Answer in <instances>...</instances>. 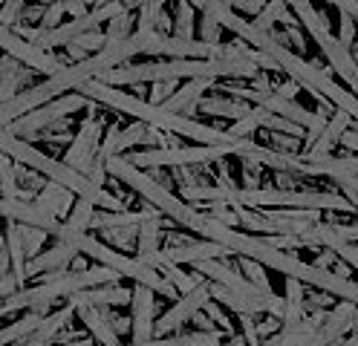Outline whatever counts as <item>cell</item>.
Segmentation results:
<instances>
[{"label": "cell", "instance_id": "cell-1", "mask_svg": "<svg viewBox=\"0 0 358 346\" xmlns=\"http://www.w3.org/2000/svg\"><path fill=\"white\" fill-rule=\"evenodd\" d=\"M217 20H220L222 29H229V32L237 35L240 41H249L252 50L268 55V58H272V61L280 66V73H286L289 78H295V84L303 87V89H309L318 101L327 99V101H332L338 110H344L350 119L355 122V130H358V96H352V92L344 89L338 81H332V78L324 73V69L312 66V64H306L301 55H295V50H289L286 38H283L280 32H275V29H272V32H263V29L252 27V20L240 17V15H237L234 9H229V6H222V9L217 12Z\"/></svg>", "mask_w": 358, "mask_h": 346}, {"label": "cell", "instance_id": "cell-2", "mask_svg": "<svg viewBox=\"0 0 358 346\" xmlns=\"http://www.w3.org/2000/svg\"><path fill=\"white\" fill-rule=\"evenodd\" d=\"M260 66L252 61H226V58H165L145 64H122L113 66L96 81L107 87L124 84H156V81H179V78H257Z\"/></svg>", "mask_w": 358, "mask_h": 346}, {"label": "cell", "instance_id": "cell-3", "mask_svg": "<svg viewBox=\"0 0 358 346\" xmlns=\"http://www.w3.org/2000/svg\"><path fill=\"white\" fill-rule=\"evenodd\" d=\"M81 96L96 101V104H104L110 110H119L124 115H133L136 122H145L148 127H159V130H168V133H176V136H185L196 145H231L237 138L231 133H222L217 127H208L196 119H188V115H179V113H171L159 104H150L145 99H133L127 92H119L116 87H107L101 81H87L81 89Z\"/></svg>", "mask_w": 358, "mask_h": 346}, {"label": "cell", "instance_id": "cell-4", "mask_svg": "<svg viewBox=\"0 0 358 346\" xmlns=\"http://www.w3.org/2000/svg\"><path fill=\"white\" fill-rule=\"evenodd\" d=\"M104 171H107V176H113V179L124 182L127 188H133L145 202H150L159 214L171 217L179 228L191 231V234L206 237V231H208V214H206V211H196V208H191L188 202H182V196H173V194L165 188V185H159L150 173H145L142 168L130 165L124 156H110V159H104Z\"/></svg>", "mask_w": 358, "mask_h": 346}, {"label": "cell", "instance_id": "cell-5", "mask_svg": "<svg viewBox=\"0 0 358 346\" xmlns=\"http://www.w3.org/2000/svg\"><path fill=\"white\" fill-rule=\"evenodd\" d=\"M119 271L107 268V266H96V268H84V271H52L50 277H41L38 286H24L17 289L12 297H6L0 303V317L9 312H20V309H47L55 300L84 291V289H96V286H107V283H119Z\"/></svg>", "mask_w": 358, "mask_h": 346}, {"label": "cell", "instance_id": "cell-6", "mask_svg": "<svg viewBox=\"0 0 358 346\" xmlns=\"http://www.w3.org/2000/svg\"><path fill=\"white\" fill-rule=\"evenodd\" d=\"M0 153L12 156L17 165L32 168V171L41 173L43 179L64 185V188L73 191L76 196H101V194H104L101 185H93L84 173L73 171L70 165H64V161H58V159H52V156H47V153H41L38 147L27 145L24 138L12 136L9 130H0Z\"/></svg>", "mask_w": 358, "mask_h": 346}, {"label": "cell", "instance_id": "cell-7", "mask_svg": "<svg viewBox=\"0 0 358 346\" xmlns=\"http://www.w3.org/2000/svg\"><path fill=\"white\" fill-rule=\"evenodd\" d=\"M286 3H289V9H292L295 20L312 35V41L318 43V50L324 52V58L329 61V66L352 89L355 87V78H358V64H355V58H352V52L347 50V46H341V41L329 32L327 17L315 6H312V0H286Z\"/></svg>", "mask_w": 358, "mask_h": 346}, {"label": "cell", "instance_id": "cell-8", "mask_svg": "<svg viewBox=\"0 0 358 346\" xmlns=\"http://www.w3.org/2000/svg\"><path fill=\"white\" fill-rule=\"evenodd\" d=\"M194 274L206 277L211 283H220L222 289H229L237 303L252 312V315H275V317H283V300L275 297L272 291H263L257 289L252 280H245L243 274H237L234 268H229L226 263L220 260H203V263H194Z\"/></svg>", "mask_w": 358, "mask_h": 346}, {"label": "cell", "instance_id": "cell-9", "mask_svg": "<svg viewBox=\"0 0 358 346\" xmlns=\"http://www.w3.org/2000/svg\"><path fill=\"white\" fill-rule=\"evenodd\" d=\"M222 92L226 96H231V99H240V101H249V104H255V107H263V110H268V113H275V115H280V119H289V122H295L298 127H303L306 130V142H303V147L315 138L324 127H327V119H324V113H315V110H306V107H301L298 101H289V99H280L278 92H272V89H255V87H237V84H231V81H226L222 84Z\"/></svg>", "mask_w": 358, "mask_h": 346}, {"label": "cell", "instance_id": "cell-10", "mask_svg": "<svg viewBox=\"0 0 358 346\" xmlns=\"http://www.w3.org/2000/svg\"><path fill=\"white\" fill-rule=\"evenodd\" d=\"M93 101L84 99L81 92H66V96H58V99H52L47 104L35 107L32 113L20 115L17 122L9 124V133L17 136V138H41V133L50 130L55 122H64L66 115H73V113H78V110H84Z\"/></svg>", "mask_w": 358, "mask_h": 346}, {"label": "cell", "instance_id": "cell-11", "mask_svg": "<svg viewBox=\"0 0 358 346\" xmlns=\"http://www.w3.org/2000/svg\"><path fill=\"white\" fill-rule=\"evenodd\" d=\"M0 50H3V55L15 58L17 64L35 69V73H41V75H55L58 69L64 66V64H58L50 52L38 50L35 43H29L24 35H17V32L9 29V27H0Z\"/></svg>", "mask_w": 358, "mask_h": 346}, {"label": "cell", "instance_id": "cell-12", "mask_svg": "<svg viewBox=\"0 0 358 346\" xmlns=\"http://www.w3.org/2000/svg\"><path fill=\"white\" fill-rule=\"evenodd\" d=\"M101 130H104V122L99 119V115H90V119L78 127L76 138L70 142V147H66L64 153V165H70L73 171L84 173L93 168V161H96V153H99V138H101Z\"/></svg>", "mask_w": 358, "mask_h": 346}, {"label": "cell", "instance_id": "cell-13", "mask_svg": "<svg viewBox=\"0 0 358 346\" xmlns=\"http://www.w3.org/2000/svg\"><path fill=\"white\" fill-rule=\"evenodd\" d=\"M211 300V289H208V283L206 280H199L191 291H185L182 297L176 300V303L153 323V335H171L173 329H179L182 323H188L199 309H203L206 303Z\"/></svg>", "mask_w": 358, "mask_h": 346}, {"label": "cell", "instance_id": "cell-14", "mask_svg": "<svg viewBox=\"0 0 358 346\" xmlns=\"http://www.w3.org/2000/svg\"><path fill=\"white\" fill-rule=\"evenodd\" d=\"M162 251H165V257L176 266H194V263H203V260L234 257V254L217 240H188L185 245H168Z\"/></svg>", "mask_w": 358, "mask_h": 346}, {"label": "cell", "instance_id": "cell-15", "mask_svg": "<svg viewBox=\"0 0 358 346\" xmlns=\"http://www.w3.org/2000/svg\"><path fill=\"white\" fill-rule=\"evenodd\" d=\"M295 173L301 176H358V156H318V159H295Z\"/></svg>", "mask_w": 358, "mask_h": 346}, {"label": "cell", "instance_id": "cell-16", "mask_svg": "<svg viewBox=\"0 0 358 346\" xmlns=\"http://www.w3.org/2000/svg\"><path fill=\"white\" fill-rule=\"evenodd\" d=\"M352 127V119L344 113V110H335L329 119H327V127L312 138V142L298 153L301 159H318V156H329V150H335V145H341V136Z\"/></svg>", "mask_w": 358, "mask_h": 346}, {"label": "cell", "instance_id": "cell-17", "mask_svg": "<svg viewBox=\"0 0 358 346\" xmlns=\"http://www.w3.org/2000/svg\"><path fill=\"white\" fill-rule=\"evenodd\" d=\"M130 329H133V343H145L153 338V289L148 286H139L133 289V297H130Z\"/></svg>", "mask_w": 358, "mask_h": 346}, {"label": "cell", "instance_id": "cell-18", "mask_svg": "<svg viewBox=\"0 0 358 346\" xmlns=\"http://www.w3.org/2000/svg\"><path fill=\"white\" fill-rule=\"evenodd\" d=\"M133 297V289H124L119 283H107V286H96V289H84L78 294L70 297V306H127Z\"/></svg>", "mask_w": 358, "mask_h": 346}, {"label": "cell", "instance_id": "cell-19", "mask_svg": "<svg viewBox=\"0 0 358 346\" xmlns=\"http://www.w3.org/2000/svg\"><path fill=\"white\" fill-rule=\"evenodd\" d=\"M214 84H217V78H191L188 84L179 87L173 96L165 104H159V107H165L171 113H179V115H188V119H191V115L196 113V101L203 99Z\"/></svg>", "mask_w": 358, "mask_h": 346}, {"label": "cell", "instance_id": "cell-20", "mask_svg": "<svg viewBox=\"0 0 358 346\" xmlns=\"http://www.w3.org/2000/svg\"><path fill=\"white\" fill-rule=\"evenodd\" d=\"M286 280V297H283V317H280V335H289L301 326L303 320V309H306V300H303V283L295 280V277H283Z\"/></svg>", "mask_w": 358, "mask_h": 346}, {"label": "cell", "instance_id": "cell-21", "mask_svg": "<svg viewBox=\"0 0 358 346\" xmlns=\"http://www.w3.org/2000/svg\"><path fill=\"white\" fill-rule=\"evenodd\" d=\"M78 257V251L73 245H64L58 243L52 251H43L38 257H32L27 263V277H35V274H50V271H64V266H73Z\"/></svg>", "mask_w": 358, "mask_h": 346}, {"label": "cell", "instance_id": "cell-22", "mask_svg": "<svg viewBox=\"0 0 358 346\" xmlns=\"http://www.w3.org/2000/svg\"><path fill=\"white\" fill-rule=\"evenodd\" d=\"M159 228H162V214L156 211H148V217L139 222V234H136V257L142 263L150 266V260L159 254Z\"/></svg>", "mask_w": 358, "mask_h": 346}, {"label": "cell", "instance_id": "cell-23", "mask_svg": "<svg viewBox=\"0 0 358 346\" xmlns=\"http://www.w3.org/2000/svg\"><path fill=\"white\" fill-rule=\"evenodd\" d=\"M196 113L203 115H214V119H245L252 113L249 104H243L240 99H231V96H203L196 101Z\"/></svg>", "mask_w": 358, "mask_h": 346}, {"label": "cell", "instance_id": "cell-24", "mask_svg": "<svg viewBox=\"0 0 358 346\" xmlns=\"http://www.w3.org/2000/svg\"><path fill=\"white\" fill-rule=\"evenodd\" d=\"M73 191H66L64 185H58V182H43V188L38 191V196H35V205L41 208V211H47L50 217H64V214H70V208H73Z\"/></svg>", "mask_w": 358, "mask_h": 346}, {"label": "cell", "instance_id": "cell-25", "mask_svg": "<svg viewBox=\"0 0 358 346\" xmlns=\"http://www.w3.org/2000/svg\"><path fill=\"white\" fill-rule=\"evenodd\" d=\"M76 315L81 317L87 332L93 335L101 346H119V335H116L113 326H110V320H107V315L101 309H96V306H76Z\"/></svg>", "mask_w": 358, "mask_h": 346}, {"label": "cell", "instance_id": "cell-26", "mask_svg": "<svg viewBox=\"0 0 358 346\" xmlns=\"http://www.w3.org/2000/svg\"><path fill=\"white\" fill-rule=\"evenodd\" d=\"M73 312H76V309H73L70 303H66L64 309H58V312H52V315H43V320L38 323V329H35V332H32L27 340H20V343H27V346H47L50 340H55L58 329L70 323Z\"/></svg>", "mask_w": 358, "mask_h": 346}, {"label": "cell", "instance_id": "cell-27", "mask_svg": "<svg viewBox=\"0 0 358 346\" xmlns=\"http://www.w3.org/2000/svg\"><path fill=\"white\" fill-rule=\"evenodd\" d=\"M278 23H283V27H295V15L292 9H289L286 0H266V6L257 17H252V27L263 29V32H272Z\"/></svg>", "mask_w": 358, "mask_h": 346}, {"label": "cell", "instance_id": "cell-28", "mask_svg": "<svg viewBox=\"0 0 358 346\" xmlns=\"http://www.w3.org/2000/svg\"><path fill=\"white\" fill-rule=\"evenodd\" d=\"M0 196H6V199H32L35 202V196L38 194H32V191H24L17 185V161L12 159V156H6V153H0Z\"/></svg>", "mask_w": 358, "mask_h": 346}, {"label": "cell", "instance_id": "cell-29", "mask_svg": "<svg viewBox=\"0 0 358 346\" xmlns=\"http://www.w3.org/2000/svg\"><path fill=\"white\" fill-rule=\"evenodd\" d=\"M127 346H222V332H191V335H173V338H150L145 343H127Z\"/></svg>", "mask_w": 358, "mask_h": 346}, {"label": "cell", "instance_id": "cell-30", "mask_svg": "<svg viewBox=\"0 0 358 346\" xmlns=\"http://www.w3.org/2000/svg\"><path fill=\"white\" fill-rule=\"evenodd\" d=\"M41 320H43V312H41V309H32L29 315L17 317L15 323H9V326L0 329V346H12V343L27 340V338L38 329V323H41Z\"/></svg>", "mask_w": 358, "mask_h": 346}, {"label": "cell", "instance_id": "cell-31", "mask_svg": "<svg viewBox=\"0 0 358 346\" xmlns=\"http://www.w3.org/2000/svg\"><path fill=\"white\" fill-rule=\"evenodd\" d=\"M173 38L182 41H194L196 38V9L188 3V0H176L173 6Z\"/></svg>", "mask_w": 358, "mask_h": 346}, {"label": "cell", "instance_id": "cell-32", "mask_svg": "<svg viewBox=\"0 0 358 346\" xmlns=\"http://www.w3.org/2000/svg\"><path fill=\"white\" fill-rule=\"evenodd\" d=\"M222 9V0H206L203 6V20H199V41L206 43H220V20L217 12Z\"/></svg>", "mask_w": 358, "mask_h": 346}, {"label": "cell", "instance_id": "cell-33", "mask_svg": "<svg viewBox=\"0 0 358 346\" xmlns=\"http://www.w3.org/2000/svg\"><path fill=\"white\" fill-rule=\"evenodd\" d=\"M268 147L278 150V153H292V156H298L301 147H303V138L286 136V133H268Z\"/></svg>", "mask_w": 358, "mask_h": 346}, {"label": "cell", "instance_id": "cell-34", "mask_svg": "<svg viewBox=\"0 0 358 346\" xmlns=\"http://www.w3.org/2000/svg\"><path fill=\"white\" fill-rule=\"evenodd\" d=\"M27 9V0H6L0 6V27H9V29H17L20 27V15Z\"/></svg>", "mask_w": 358, "mask_h": 346}, {"label": "cell", "instance_id": "cell-35", "mask_svg": "<svg viewBox=\"0 0 358 346\" xmlns=\"http://www.w3.org/2000/svg\"><path fill=\"white\" fill-rule=\"evenodd\" d=\"M20 225V222H17ZM20 237H24V251H27V257H38L41 254V243H43V231L41 228H32V225H20Z\"/></svg>", "mask_w": 358, "mask_h": 346}, {"label": "cell", "instance_id": "cell-36", "mask_svg": "<svg viewBox=\"0 0 358 346\" xmlns=\"http://www.w3.org/2000/svg\"><path fill=\"white\" fill-rule=\"evenodd\" d=\"M240 266H243V277H245V280H252V283H255L257 289H263V291H272V289H268L266 271H263L260 263H255V260H249V257H240Z\"/></svg>", "mask_w": 358, "mask_h": 346}, {"label": "cell", "instance_id": "cell-37", "mask_svg": "<svg viewBox=\"0 0 358 346\" xmlns=\"http://www.w3.org/2000/svg\"><path fill=\"white\" fill-rule=\"evenodd\" d=\"M237 315V323H240V329H243V340L245 346H263L260 343V335H257V323L252 317V312H234Z\"/></svg>", "mask_w": 358, "mask_h": 346}, {"label": "cell", "instance_id": "cell-38", "mask_svg": "<svg viewBox=\"0 0 358 346\" xmlns=\"http://www.w3.org/2000/svg\"><path fill=\"white\" fill-rule=\"evenodd\" d=\"M355 17L352 15H347V12H338V38L341 41V46H347V50H352L355 46Z\"/></svg>", "mask_w": 358, "mask_h": 346}, {"label": "cell", "instance_id": "cell-39", "mask_svg": "<svg viewBox=\"0 0 358 346\" xmlns=\"http://www.w3.org/2000/svg\"><path fill=\"white\" fill-rule=\"evenodd\" d=\"M176 92V81H156L153 87H150V96H148V101L150 104H165L171 96Z\"/></svg>", "mask_w": 358, "mask_h": 346}, {"label": "cell", "instance_id": "cell-40", "mask_svg": "<svg viewBox=\"0 0 358 346\" xmlns=\"http://www.w3.org/2000/svg\"><path fill=\"white\" fill-rule=\"evenodd\" d=\"M255 130H260V124H257V115H255V107H252V113L245 115V119H240L229 133H231L234 138H252Z\"/></svg>", "mask_w": 358, "mask_h": 346}, {"label": "cell", "instance_id": "cell-41", "mask_svg": "<svg viewBox=\"0 0 358 346\" xmlns=\"http://www.w3.org/2000/svg\"><path fill=\"white\" fill-rule=\"evenodd\" d=\"M61 17H64V6L58 3V0H55V3H50L47 9H43V17H41V29H55V27H61Z\"/></svg>", "mask_w": 358, "mask_h": 346}, {"label": "cell", "instance_id": "cell-42", "mask_svg": "<svg viewBox=\"0 0 358 346\" xmlns=\"http://www.w3.org/2000/svg\"><path fill=\"white\" fill-rule=\"evenodd\" d=\"M266 6V0H231V6L229 9H237L243 15H249V17H257Z\"/></svg>", "mask_w": 358, "mask_h": 346}, {"label": "cell", "instance_id": "cell-43", "mask_svg": "<svg viewBox=\"0 0 358 346\" xmlns=\"http://www.w3.org/2000/svg\"><path fill=\"white\" fill-rule=\"evenodd\" d=\"M203 309L208 312V317H211L214 323H220V326H222V329H226V332H231V320L226 317V312H222V306L217 303V300H208V303H206Z\"/></svg>", "mask_w": 358, "mask_h": 346}, {"label": "cell", "instance_id": "cell-44", "mask_svg": "<svg viewBox=\"0 0 358 346\" xmlns=\"http://www.w3.org/2000/svg\"><path fill=\"white\" fill-rule=\"evenodd\" d=\"M283 38H286V43H292L295 46V52H306V41H303V29L298 27H286V32H283Z\"/></svg>", "mask_w": 358, "mask_h": 346}, {"label": "cell", "instance_id": "cell-45", "mask_svg": "<svg viewBox=\"0 0 358 346\" xmlns=\"http://www.w3.org/2000/svg\"><path fill=\"white\" fill-rule=\"evenodd\" d=\"M335 234H338L341 240H347V243H352V240H358V225H329Z\"/></svg>", "mask_w": 358, "mask_h": 346}, {"label": "cell", "instance_id": "cell-46", "mask_svg": "<svg viewBox=\"0 0 358 346\" xmlns=\"http://www.w3.org/2000/svg\"><path fill=\"white\" fill-rule=\"evenodd\" d=\"M335 182H338L341 188H352V191H358V176H338Z\"/></svg>", "mask_w": 358, "mask_h": 346}, {"label": "cell", "instance_id": "cell-47", "mask_svg": "<svg viewBox=\"0 0 358 346\" xmlns=\"http://www.w3.org/2000/svg\"><path fill=\"white\" fill-rule=\"evenodd\" d=\"M191 320H196V323H199V326H203V329H208V326H211V323H208V317H206V315H199V312H196Z\"/></svg>", "mask_w": 358, "mask_h": 346}, {"label": "cell", "instance_id": "cell-48", "mask_svg": "<svg viewBox=\"0 0 358 346\" xmlns=\"http://www.w3.org/2000/svg\"><path fill=\"white\" fill-rule=\"evenodd\" d=\"M122 3L130 9V12H136V6H139V0H122Z\"/></svg>", "mask_w": 358, "mask_h": 346}, {"label": "cell", "instance_id": "cell-49", "mask_svg": "<svg viewBox=\"0 0 358 346\" xmlns=\"http://www.w3.org/2000/svg\"><path fill=\"white\" fill-rule=\"evenodd\" d=\"M350 92H352V96H358V78H355V87H352Z\"/></svg>", "mask_w": 358, "mask_h": 346}, {"label": "cell", "instance_id": "cell-50", "mask_svg": "<svg viewBox=\"0 0 358 346\" xmlns=\"http://www.w3.org/2000/svg\"><path fill=\"white\" fill-rule=\"evenodd\" d=\"M3 3H6V0H0V6H3Z\"/></svg>", "mask_w": 358, "mask_h": 346}]
</instances>
